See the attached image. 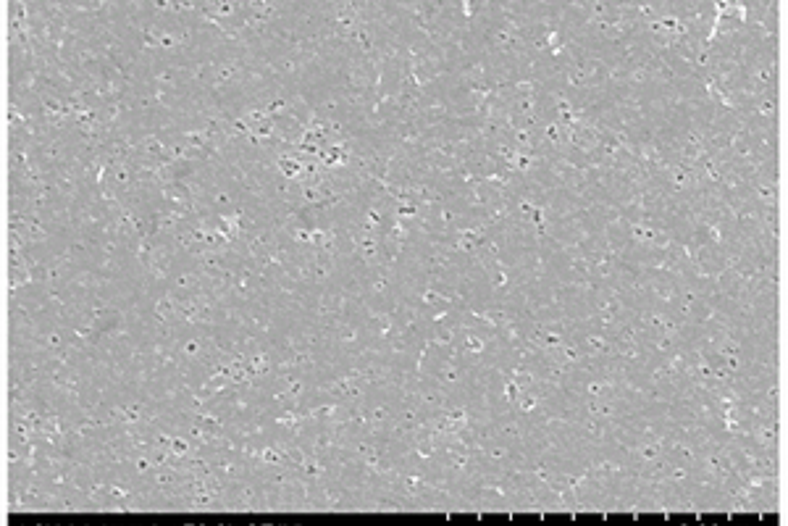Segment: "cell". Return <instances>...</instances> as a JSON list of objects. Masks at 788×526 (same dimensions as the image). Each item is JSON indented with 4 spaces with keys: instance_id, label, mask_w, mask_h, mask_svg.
<instances>
[{
    "instance_id": "277c9868",
    "label": "cell",
    "mask_w": 788,
    "mask_h": 526,
    "mask_svg": "<svg viewBox=\"0 0 788 526\" xmlns=\"http://www.w3.org/2000/svg\"><path fill=\"white\" fill-rule=\"evenodd\" d=\"M226 513H266V498H263V482L258 474H247L245 479L226 484Z\"/></svg>"
},
{
    "instance_id": "6da1fadb",
    "label": "cell",
    "mask_w": 788,
    "mask_h": 526,
    "mask_svg": "<svg viewBox=\"0 0 788 526\" xmlns=\"http://www.w3.org/2000/svg\"><path fill=\"white\" fill-rule=\"evenodd\" d=\"M465 408L471 413V419L492 421L497 413L507 411L505 400V374L497 363H486V366H473L465 382Z\"/></svg>"
},
{
    "instance_id": "9c48e42d",
    "label": "cell",
    "mask_w": 788,
    "mask_h": 526,
    "mask_svg": "<svg viewBox=\"0 0 788 526\" xmlns=\"http://www.w3.org/2000/svg\"><path fill=\"white\" fill-rule=\"evenodd\" d=\"M518 398H521V387H518V384H515L510 377H505V400H507V406L513 408L515 403H518Z\"/></svg>"
},
{
    "instance_id": "8992f818",
    "label": "cell",
    "mask_w": 788,
    "mask_h": 526,
    "mask_svg": "<svg viewBox=\"0 0 788 526\" xmlns=\"http://www.w3.org/2000/svg\"><path fill=\"white\" fill-rule=\"evenodd\" d=\"M752 437L754 445H760L765 450L781 453V440H783V413H773L765 421H760L752 432H746Z\"/></svg>"
},
{
    "instance_id": "5b68a950",
    "label": "cell",
    "mask_w": 788,
    "mask_h": 526,
    "mask_svg": "<svg viewBox=\"0 0 788 526\" xmlns=\"http://www.w3.org/2000/svg\"><path fill=\"white\" fill-rule=\"evenodd\" d=\"M526 432H528L526 416H523L515 406L497 413L492 419L494 442H500V445L510 448L513 453H526Z\"/></svg>"
},
{
    "instance_id": "52a82bcc",
    "label": "cell",
    "mask_w": 788,
    "mask_h": 526,
    "mask_svg": "<svg viewBox=\"0 0 788 526\" xmlns=\"http://www.w3.org/2000/svg\"><path fill=\"white\" fill-rule=\"evenodd\" d=\"M303 161H297L295 156H276V169L282 171L284 177L287 179H297L300 177V171H303Z\"/></svg>"
},
{
    "instance_id": "ba28073f",
    "label": "cell",
    "mask_w": 788,
    "mask_h": 526,
    "mask_svg": "<svg viewBox=\"0 0 788 526\" xmlns=\"http://www.w3.org/2000/svg\"><path fill=\"white\" fill-rule=\"evenodd\" d=\"M171 453L179 455V458H184V455L192 453V442L184 437V434H176L174 440H171Z\"/></svg>"
},
{
    "instance_id": "7a4b0ae2",
    "label": "cell",
    "mask_w": 788,
    "mask_h": 526,
    "mask_svg": "<svg viewBox=\"0 0 788 526\" xmlns=\"http://www.w3.org/2000/svg\"><path fill=\"white\" fill-rule=\"evenodd\" d=\"M360 300L368 311L389 313L397 308L402 300L400 274L394 263H376L368 266L366 274L360 277Z\"/></svg>"
},
{
    "instance_id": "3957f363",
    "label": "cell",
    "mask_w": 788,
    "mask_h": 526,
    "mask_svg": "<svg viewBox=\"0 0 788 526\" xmlns=\"http://www.w3.org/2000/svg\"><path fill=\"white\" fill-rule=\"evenodd\" d=\"M310 498L316 503V513H360V492L331 474L310 482Z\"/></svg>"
}]
</instances>
